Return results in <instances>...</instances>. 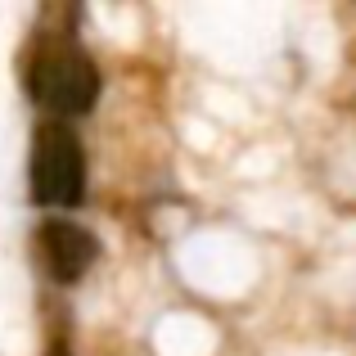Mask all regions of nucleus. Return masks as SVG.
Returning a JSON list of instances; mask_svg holds the SVG:
<instances>
[{"mask_svg": "<svg viewBox=\"0 0 356 356\" xmlns=\"http://www.w3.org/2000/svg\"><path fill=\"white\" fill-rule=\"evenodd\" d=\"M36 257H41L45 275H50L54 284H77V280L95 266L99 243L86 226H77V221L50 217V221L36 226Z\"/></svg>", "mask_w": 356, "mask_h": 356, "instance_id": "3", "label": "nucleus"}, {"mask_svg": "<svg viewBox=\"0 0 356 356\" xmlns=\"http://www.w3.org/2000/svg\"><path fill=\"white\" fill-rule=\"evenodd\" d=\"M23 86L36 104L63 122L90 113V104L99 95V72L72 36H36L32 54L23 63Z\"/></svg>", "mask_w": 356, "mask_h": 356, "instance_id": "1", "label": "nucleus"}, {"mask_svg": "<svg viewBox=\"0 0 356 356\" xmlns=\"http://www.w3.org/2000/svg\"><path fill=\"white\" fill-rule=\"evenodd\" d=\"M45 356H72L68 348V321L50 316V330H45Z\"/></svg>", "mask_w": 356, "mask_h": 356, "instance_id": "4", "label": "nucleus"}, {"mask_svg": "<svg viewBox=\"0 0 356 356\" xmlns=\"http://www.w3.org/2000/svg\"><path fill=\"white\" fill-rule=\"evenodd\" d=\"M32 199L41 208H77L86 199V149L59 118L32 131Z\"/></svg>", "mask_w": 356, "mask_h": 356, "instance_id": "2", "label": "nucleus"}]
</instances>
